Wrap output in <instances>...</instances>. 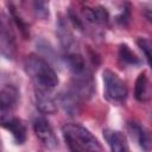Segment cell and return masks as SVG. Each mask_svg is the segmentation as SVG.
<instances>
[{
  "label": "cell",
  "mask_w": 152,
  "mask_h": 152,
  "mask_svg": "<svg viewBox=\"0 0 152 152\" xmlns=\"http://www.w3.org/2000/svg\"><path fill=\"white\" fill-rule=\"evenodd\" d=\"M66 64L71 72V88L82 99L90 97L94 93V81L83 57L76 52H69Z\"/></svg>",
  "instance_id": "cell-1"
},
{
  "label": "cell",
  "mask_w": 152,
  "mask_h": 152,
  "mask_svg": "<svg viewBox=\"0 0 152 152\" xmlns=\"http://www.w3.org/2000/svg\"><path fill=\"white\" fill-rule=\"evenodd\" d=\"M25 71L33 81L36 88L52 90L58 84V77L50 64L37 55H30L24 62Z\"/></svg>",
  "instance_id": "cell-2"
},
{
  "label": "cell",
  "mask_w": 152,
  "mask_h": 152,
  "mask_svg": "<svg viewBox=\"0 0 152 152\" xmlns=\"http://www.w3.org/2000/svg\"><path fill=\"white\" fill-rule=\"evenodd\" d=\"M64 140L69 148L75 152L101 151L102 146L99 140L83 126L77 124H65L62 127Z\"/></svg>",
  "instance_id": "cell-3"
},
{
  "label": "cell",
  "mask_w": 152,
  "mask_h": 152,
  "mask_svg": "<svg viewBox=\"0 0 152 152\" xmlns=\"http://www.w3.org/2000/svg\"><path fill=\"white\" fill-rule=\"evenodd\" d=\"M103 83L106 95L113 102H124L127 97L128 90L125 82L112 70L103 71Z\"/></svg>",
  "instance_id": "cell-4"
},
{
  "label": "cell",
  "mask_w": 152,
  "mask_h": 152,
  "mask_svg": "<svg viewBox=\"0 0 152 152\" xmlns=\"http://www.w3.org/2000/svg\"><path fill=\"white\" fill-rule=\"evenodd\" d=\"M33 131L36 133V137L45 147L55 148L58 146L57 137L55 135L52 127L45 119H42V118L36 119L33 122Z\"/></svg>",
  "instance_id": "cell-5"
},
{
  "label": "cell",
  "mask_w": 152,
  "mask_h": 152,
  "mask_svg": "<svg viewBox=\"0 0 152 152\" xmlns=\"http://www.w3.org/2000/svg\"><path fill=\"white\" fill-rule=\"evenodd\" d=\"M83 99L72 88L61 93L58 96V103L61 104L63 110L70 116H76L81 113V101Z\"/></svg>",
  "instance_id": "cell-6"
},
{
  "label": "cell",
  "mask_w": 152,
  "mask_h": 152,
  "mask_svg": "<svg viewBox=\"0 0 152 152\" xmlns=\"http://www.w3.org/2000/svg\"><path fill=\"white\" fill-rule=\"evenodd\" d=\"M19 101V90L13 84H4L0 91L1 115L8 114Z\"/></svg>",
  "instance_id": "cell-7"
},
{
  "label": "cell",
  "mask_w": 152,
  "mask_h": 152,
  "mask_svg": "<svg viewBox=\"0 0 152 152\" xmlns=\"http://www.w3.org/2000/svg\"><path fill=\"white\" fill-rule=\"evenodd\" d=\"M1 125L4 128L12 133L17 144H23L26 140V127L21 120L10 116V114L1 115Z\"/></svg>",
  "instance_id": "cell-8"
},
{
  "label": "cell",
  "mask_w": 152,
  "mask_h": 152,
  "mask_svg": "<svg viewBox=\"0 0 152 152\" xmlns=\"http://www.w3.org/2000/svg\"><path fill=\"white\" fill-rule=\"evenodd\" d=\"M10 25L6 23L5 19L1 21V53L7 58V59H13L15 56V40L12 31L10 30Z\"/></svg>",
  "instance_id": "cell-9"
},
{
  "label": "cell",
  "mask_w": 152,
  "mask_h": 152,
  "mask_svg": "<svg viewBox=\"0 0 152 152\" xmlns=\"http://www.w3.org/2000/svg\"><path fill=\"white\" fill-rule=\"evenodd\" d=\"M51 90L36 88V106L44 114H53L57 110V102L52 97Z\"/></svg>",
  "instance_id": "cell-10"
},
{
  "label": "cell",
  "mask_w": 152,
  "mask_h": 152,
  "mask_svg": "<svg viewBox=\"0 0 152 152\" xmlns=\"http://www.w3.org/2000/svg\"><path fill=\"white\" fill-rule=\"evenodd\" d=\"M128 131L132 138H134V140L142 150L148 151L152 148V135L144 126H141L139 122L133 121L128 124Z\"/></svg>",
  "instance_id": "cell-11"
},
{
  "label": "cell",
  "mask_w": 152,
  "mask_h": 152,
  "mask_svg": "<svg viewBox=\"0 0 152 152\" xmlns=\"http://www.w3.org/2000/svg\"><path fill=\"white\" fill-rule=\"evenodd\" d=\"M103 137H104V139H106V141L109 145L112 151L122 152V151H127L128 150L126 137L121 132L107 128V129L103 131Z\"/></svg>",
  "instance_id": "cell-12"
},
{
  "label": "cell",
  "mask_w": 152,
  "mask_h": 152,
  "mask_svg": "<svg viewBox=\"0 0 152 152\" xmlns=\"http://www.w3.org/2000/svg\"><path fill=\"white\" fill-rule=\"evenodd\" d=\"M57 33H58V37H59V42L63 46V49H65L69 52H71L70 50L72 49V46L75 45V39H74V36L72 33L70 32L69 27L66 26L65 21L63 19H59L58 21V25H57Z\"/></svg>",
  "instance_id": "cell-13"
},
{
  "label": "cell",
  "mask_w": 152,
  "mask_h": 152,
  "mask_svg": "<svg viewBox=\"0 0 152 152\" xmlns=\"http://www.w3.org/2000/svg\"><path fill=\"white\" fill-rule=\"evenodd\" d=\"M84 17L89 23L97 24V25H104L109 20V14L103 7H95V8H86L84 10Z\"/></svg>",
  "instance_id": "cell-14"
},
{
  "label": "cell",
  "mask_w": 152,
  "mask_h": 152,
  "mask_svg": "<svg viewBox=\"0 0 152 152\" xmlns=\"http://www.w3.org/2000/svg\"><path fill=\"white\" fill-rule=\"evenodd\" d=\"M119 59L125 65H139L140 59L137 57V55L129 49L128 45L122 44L119 48Z\"/></svg>",
  "instance_id": "cell-15"
},
{
  "label": "cell",
  "mask_w": 152,
  "mask_h": 152,
  "mask_svg": "<svg viewBox=\"0 0 152 152\" xmlns=\"http://www.w3.org/2000/svg\"><path fill=\"white\" fill-rule=\"evenodd\" d=\"M134 96L138 101H145L147 99V78L145 72H141L135 81Z\"/></svg>",
  "instance_id": "cell-16"
},
{
  "label": "cell",
  "mask_w": 152,
  "mask_h": 152,
  "mask_svg": "<svg viewBox=\"0 0 152 152\" xmlns=\"http://www.w3.org/2000/svg\"><path fill=\"white\" fill-rule=\"evenodd\" d=\"M33 11L37 18L45 20L50 13V0H32Z\"/></svg>",
  "instance_id": "cell-17"
},
{
  "label": "cell",
  "mask_w": 152,
  "mask_h": 152,
  "mask_svg": "<svg viewBox=\"0 0 152 152\" xmlns=\"http://www.w3.org/2000/svg\"><path fill=\"white\" fill-rule=\"evenodd\" d=\"M137 43H138L139 48L141 49V51H144L145 57L152 68V42L146 38H139Z\"/></svg>",
  "instance_id": "cell-18"
},
{
  "label": "cell",
  "mask_w": 152,
  "mask_h": 152,
  "mask_svg": "<svg viewBox=\"0 0 152 152\" xmlns=\"http://www.w3.org/2000/svg\"><path fill=\"white\" fill-rule=\"evenodd\" d=\"M11 15H12V18L14 19L17 26L20 28V31H21V33L24 34V37H27V36H28V28H27V25H26V24L23 21V19L17 14L15 8H14L13 6H11Z\"/></svg>",
  "instance_id": "cell-19"
},
{
  "label": "cell",
  "mask_w": 152,
  "mask_h": 152,
  "mask_svg": "<svg viewBox=\"0 0 152 152\" xmlns=\"http://www.w3.org/2000/svg\"><path fill=\"white\" fill-rule=\"evenodd\" d=\"M145 15H146V18L152 23V10H148V11H146V13H145Z\"/></svg>",
  "instance_id": "cell-20"
}]
</instances>
